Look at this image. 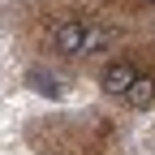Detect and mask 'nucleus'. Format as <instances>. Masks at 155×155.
Listing matches in <instances>:
<instances>
[{
  "label": "nucleus",
  "mask_w": 155,
  "mask_h": 155,
  "mask_svg": "<svg viewBox=\"0 0 155 155\" xmlns=\"http://www.w3.org/2000/svg\"><path fill=\"white\" fill-rule=\"evenodd\" d=\"M82 39H86V22L82 17H61L52 26V48L61 56H82Z\"/></svg>",
  "instance_id": "f257e3e1"
},
{
  "label": "nucleus",
  "mask_w": 155,
  "mask_h": 155,
  "mask_svg": "<svg viewBox=\"0 0 155 155\" xmlns=\"http://www.w3.org/2000/svg\"><path fill=\"white\" fill-rule=\"evenodd\" d=\"M134 78H138V69H134V61H112V65H108V69L99 73V86H104L108 95H125Z\"/></svg>",
  "instance_id": "f03ea898"
},
{
  "label": "nucleus",
  "mask_w": 155,
  "mask_h": 155,
  "mask_svg": "<svg viewBox=\"0 0 155 155\" xmlns=\"http://www.w3.org/2000/svg\"><path fill=\"white\" fill-rule=\"evenodd\" d=\"M116 43V26L108 22H86V39H82V56H95V52H104Z\"/></svg>",
  "instance_id": "7ed1b4c3"
},
{
  "label": "nucleus",
  "mask_w": 155,
  "mask_h": 155,
  "mask_svg": "<svg viewBox=\"0 0 155 155\" xmlns=\"http://www.w3.org/2000/svg\"><path fill=\"white\" fill-rule=\"evenodd\" d=\"M121 99H125L129 108H138V112H142V108H151V104H155V78H151V73H138Z\"/></svg>",
  "instance_id": "20e7f679"
},
{
  "label": "nucleus",
  "mask_w": 155,
  "mask_h": 155,
  "mask_svg": "<svg viewBox=\"0 0 155 155\" xmlns=\"http://www.w3.org/2000/svg\"><path fill=\"white\" fill-rule=\"evenodd\" d=\"M26 82H30L39 95H52V99L61 95V82H56V78H48V73H39V69H30V73H26Z\"/></svg>",
  "instance_id": "39448f33"
},
{
  "label": "nucleus",
  "mask_w": 155,
  "mask_h": 155,
  "mask_svg": "<svg viewBox=\"0 0 155 155\" xmlns=\"http://www.w3.org/2000/svg\"><path fill=\"white\" fill-rule=\"evenodd\" d=\"M142 5H155V0H142Z\"/></svg>",
  "instance_id": "423d86ee"
}]
</instances>
